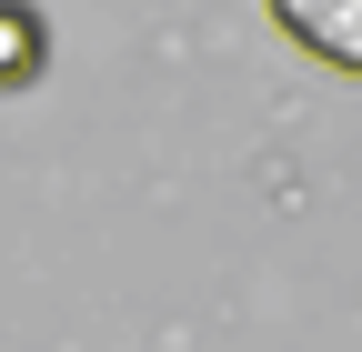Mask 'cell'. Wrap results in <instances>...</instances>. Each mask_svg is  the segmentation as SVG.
Listing matches in <instances>:
<instances>
[{"mask_svg": "<svg viewBox=\"0 0 362 352\" xmlns=\"http://www.w3.org/2000/svg\"><path fill=\"white\" fill-rule=\"evenodd\" d=\"M262 11H272V30H282L302 61L362 81V0H262Z\"/></svg>", "mask_w": 362, "mask_h": 352, "instance_id": "1", "label": "cell"}, {"mask_svg": "<svg viewBox=\"0 0 362 352\" xmlns=\"http://www.w3.org/2000/svg\"><path fill=\"white\" fill-rule=\"evenodd\" d=\"M51 71V20L30 0H0V91H30Z\"/></svg>", "mask_w": 362, "mask_h": 352, "instance_id": "2", "label": "cell"}]
</instances>
